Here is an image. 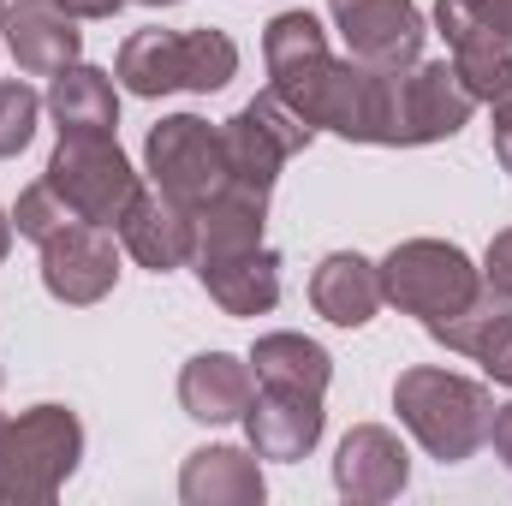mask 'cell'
Masks as SVG:
<instances>
[{
    "instance_id": "d4e9b609",
    "label": "cell",
    "mask_w": 512,
    "mask_h": 506,
    "mask_svg": "<svg viewBox=\"0 0 512 506\" xmlns=\"http://www.w3.org/2000/svg\"><path fill=\"white\" fill-rule=\"evenodd\" d=\"M42 108H48V102H42L24 78H6V84H0V161H12V155L30 149Z\"/></svg>"
},
{
    "instance_id": "5b68a950",
    "label": "cell",
    "mask_w": 512,
    "mask_h": 506,
    "mask_svg": "<svg viewBox=\"0 0 512 506\" xmlns=\"http://www.w3.org/2000/svg\"><path fill=\"white\" fill-rule=\"evenodd\" d=\"M143 167H149L155 191L179 197L185 209H203L233 179L221 126H209L197 114H167L161 126H149V137H143Z\"/></svg>"
},
{
    "instance_id": "4316f807",
    "label": "cell",
    "mask_w": 512,
    "mask_h": 506,
    "mask_svg": "<svg viewBox=\"0 0 512 506\" xmlns=\"http://www.w3.org/2000/svg\"><path fill=\"white\" fill-rule=\"evenodd\" d=\"M483 286H489V292H501V298L512 304V227H507V233H495V239H489V251H483Z\"/></svg>"
},
{
    "instance_id": "d6a6232c",
    "label": "cell",
    "mask_w": 512,
    "mask_h": 506,
    "mask_svg": "<svg viewBox=\"0 0 512 506\" xmlns=\"http://www.w3.org/2000/svg\"><path fill=\"white\" fill-rule=\"evenodd\" d=\"M143 6H179V0H143Z\"/></svg>"
},
{
    "instance_id": "7a4b0ae2",
    "label": "cell",
    "mask_w": 512,
    "mask_h": 506,
    "mask_svg": "<svg viewBox=\"0 0 512 506\" xmlns=\"http://www.w3.org/2000/svg\"><path fill=\"white\" fill-rule=\"evenodd\" d=\"M84 459V423L66 405H30L0 423V506H42Z\"/></svg>"
},
{
    "instance_id": "603a6c76",
    "label": "cell",
    "mask_w": 512,
    "mask_h": 506,
    "mask_svg": "<svg viewBox=\"0 0 512 506\" xmlns=\"http://www.w3.org/2000/svg\"><path fill=\"white\" fill-rule=\"evenodd\" d=\"M233 78H239V42H233L227 30H209V24L185 30V90L215 96V90H227Z\"/></svg>"
},
{
    "instance_id": "ac0fdd59",
    "label": "cell",
    "mask_w": 512,
    "mask_h": 506,
    "mask_svg": "<svg viewBox=\"0 0 512 506\" xmlns=\"http://www.w3.org/2000/svg\"><path fill=\"white\" fill-rule=\"evenodd\" d=\"M262 459L251 447H197L179 471L185 506H262Z\"/></svg>"
},
{
    "instance_id": "3957f363",
    "label": "cell",
    "mask_w": 512,
    "mask_h": 506,
    "mask_svg": "<svg viewBox=\"0 0 512 506\" xmlns=\"http://www.w3.org/2000/svg\"><path fill=\"white\" fill-rule=\"evenodd\" d=\"M382 268V298L393 310L417 316L423 328L459 316L483 292V268L447 239H405L376 262Z\"/></svg>"
},
{
    "instance_id": "52a82bcc",
    "label": "cell",
    "mask_w": 512,
    "mask_h": 506,
    "mask_svg": "<svg viewBox=\"0 0 512 506\" xmlns=\"http://www.w3.org/2000/svg\"><path fill=\"white\" fill-rule=\"evenodd\" d=\"M471 114H477V96L459 84L453 60H417L393 72V149L441 143L459 126H471Z\"/></svg>"
},
{
    "instance_id": "484cf974",
    "label": "cell",
    "mask_w": 512,
    "mask_h": 506,
    "mask_svg": "<svg viewBox=\"0 0 512 506\" xmlns=\"http://www.w3.org/2000/svg\"><path fill=\"white\" fill-rule=\"evenodd\" d=\"M465 358H477L501 387H512V304L507 298H495V310H489L483 328L471 334V352H465Z\"/></svg>"
},
{
    "instance_id": "9c48e42d",
    "label": "cell",
    "mask_w": 512,
    "mask_h": 506,
    "mask_svg": "<svg viewBox=\"0 0 512 506\" xmlns=\"http://www.w3.org/2000/svg\"><path fill=\"white\" fill-rule=\"evenodd\" d=\"M262 60H268V90L304 120L310 102H316V90H322V78L334 72L340 54L328 48V30L310 12H280L262 30Z\"/></svg>"
},
{
    "instance_id": "7c38bea8",
    "label": "cell",
    "mask_w": 512,
    "mask_h": 506,
    "mask_svg": "<svg viewBox=\"0 0 512 506\" xmlns=\"http://www.w3.org/2000/svg\"><path fill=\"white\" fill-rule=\"evenodd\" d=\"M114 233L149 274H173L197 256V209H185L167 191H137Z\"/></svg>"
},
{
    "instance_id": "d6986e66",
    "label": "cell",
    "mask_w": 512,
    "mask_h": 506,
    "mask_svg": "<svg viewBox=\"0 0 512 506\" xmlns=\"http://www.w3.org/2000/svg\"><path fill=\"white\" fill-rule=\"evenodd\" d=\"M251 370H256V387H286V393H316L322 399L328 381H334V358L310 334L280 328V334H262L251 346Z\"/></svg>"
},
{
    "instance_id": "277c9868",
    "label": "cell",
    "mask_w": 512,
    "mask_h": 506,
    "mask_svg": "<svg viewBox=\"0 0 512 506\" xmlns=\"http://www.w3.org/2000/svg\"><path fill=\"white\" fill-rule=\"evenodd\" d=\"M84 221L96 227H120V215L131 209V197L143 191L131 173L126 149L114 143V131H60L48 173H42Z\"/></svg>"
},
{
    "instance_id": "4fadbf2b",
    "label": "cell",
    "mask_w": 512,
    "mask_h": 506,
    "mask_svg": "<svg viewBox=\"0 0 512 506\" xmlns=\"http://www.w3.org/2000/svg\"><path fill=\"white\" fill-rule=\"evenodd\" d=\"M405 483H411V453H405V441H399L393 429H382V423L346 429V441H340V453H334V489H340L346 501L382 506V501H393Z\"/></svg>"
},
{
    "instance_id": "ffe728a7",
    "label": "cell",
    "mask_w": 512,
    "mask_h": 506,
    "mask_svg": "<svg viewBox=\"0 0 512 506\" xmlns=\"http://www.w3.org/2000/svg\"><path fill=\"white\" fill-rule=\"evenodd\" d=\"M42 102H48V114H54L60 131H114L120 126V90H114V78L102 66H84V60H72L66 72H54V84H48Z\"/></svg>"
},
{
    "instance_id": "f1b7e54d",
    "label": "cell",
    "mask_w": 512,
    "mask_h": 506,
    "mask_svg": "<svg viewBox=\"0 0 512 506\" xmlns=\"http://www.w3.org/2000/svg\"><path fill=\"white\" fill-rule=\"evenodd\" d=\"M489 441H495L501 465L512 471V405H495V429H489Z\"/></svg>"
},
{
    "instance_id": "8992f818",
    "label": "cell",
    "mask_w": 512,
    "mask_h": 506,
    "mask_svg": "<svg viewBox=\"0 0 512 506\" xmlns=\"http://www.w3.org/2000/svg\"><path fill=\"white\" fill-rule=\"evenodd\" d=\"M310 137H316V126H310V120H298L274 90H262L256 102H245V108L221 126V143H227V167H233V179H239V185H256V191H274L280 167H286L292 155H304V149H310Z\"/></svg>"
},
{
    "instance_id": "f546056e",
    "label": "cell",
    "mask_w": 512,
    "mask_h": 506,
    "mask_svg": "<svg viewBox=\"0 0 512 506\" xmlns=\"http://www.w3.org/2000/svg\"><path fill=\"white\" fill-rule=\"evenodd\" d=\"M60 6H66L72 18H114L126 0H60Z\"/></svg>"
},
{
    "instance_id": "44dd1931",
    "label": "cell",
    "mask_w": 512,
    "mask_h": 506,
    "mask_svg": "<svg viewBox=\"0 0 512 506\" xmlns=\"http://www.w3.org/2000/svg\"><path fill=\"white\" fill-rule=\"evenodd\" d=\"M114 78L126 84L131 96H173L185 90V30H137L120 42Z\"/></svg>"
},
{
    "instance_id": "6da1fadb",
    "label": "cell",
    "mask_w": 512,
    "mask_h": 506,
    "mask_svg": "<svg viewBox=\"0 0 512 506\" xmlns=\"http://www.w3.org/2000/svg\"><path fill=\"white\" fill-rule=\"evenodd\" d=\"M393 411L417 435V447L429 459H441V465H465L489 441V429H495L489 387L453 376V370H435V364L399 370V381H393Z\"/></svg>"
},
{
    "instance_id": "cb8c5ba5",
    "label": "cell",
    "mask_w": 512,
    "mask_h": 506,
    "mask_svg": "<svg viewBox=\"0 0 512 506\" xmlns=\"http://www.w3.org/2000/svg\"><path fill=\"white\" fill-rule=\"evenodd\" d=\"M84 215L48 185V179H36V185H24L18 191V209H12V227H18V239H36V245H48L54 233H66V227H78Z\"/></svg>"
},
{
    "instance_id": "4dcf8cb0",
    "label": "cell",
    "mask_w": 512,
    "mask_h": 506,
    "mask_svg": "<svg viewBox=\"0 0 512 506\" xmlns=\"http://www.w3.org/2000/svg\"><path fill=\"white\" fill-rule=\"evenodd\" d=\"M489 24H501V30H512V0H471Z\"/></svg>"
},
{
    "instance_id": "30bf717a",
    "label": "cell",
    "mask_w": 512,
    "mask_h": 506,
    "mask_svg": "<svg viewBox=\"0 0 512 506\" xmlns=\"http://www.w3.org/2000/svg\"><path fill=\"white\" fill-rule=\"evenodd\" d=\"M120 280V251H114V227L78 221L66 233H54L42 245V286L60 304H102Z\"/></svg>"
},
{
    "instance_id": "1f68e13d",
    "label": "cell",
    "mask_w": 512,
    "mask_h": 506,
    "mask_svg": "<svg viewBox=\"0 0 512 506\" xmlns=\"http://www.w3.org/2000/svg\"><path fill=\"white\" fill-rule=\"evenodd\" d=\"M12 251V215H6V209H0V256Z\"/></svg>"
},
{
    "instance_id": "9a60e30c",
    "label": "cell",
    "mask_w": 512,
    "mask_h": 506,
    "mask_svg": "<svg viewBox=\"0 0 512 506\" xmlns=\"http://www.w3.org/2000/svg\"><path fill=\"white\" fill-rule=\"evenodd\" d=\"M322 423H328L322 399H316V393H286V387H262V393L251 399V411H245L251 453L256 459H280V465L316 453Z\"/></svg>"
},
{
    "instance_id": "ba28073f",
    "label": "cell",
    "mask_w": 512,
    "mask_h": 506,
    "mask_svg": "<svg viewBox=\"0 0 512 506\" xmlns=\"http://www.w3.org/2000/svg\"><path fill=\"white\" fill-rule=\"evenodd\" d=\"M328 18H334L346 54L376 66V72L417 66V54H423V12H417V0H328Z\"/></svg>"
},
{
    "instance_id": "83f0119b",
    "label": "cell",
    "mask_w": 512,
    "mask_h": 506,
    "mask_svg": "<svg viewBox=\"0 0 512 506\" xmlns=\"http://www.w3.org/2000/svg\"><path fill=\"white\" fill-rule=\"evenodd\" d=\"M489 108H495V161L512 173V90L501 102H489Z\"/></svg>"
},
{
    "instance_id": "8fae6325",
    "label": "cell",
    "mask_w": 512,
    "mask_h": 506,
    "mask_svg": "<svg viewBox=\"0 0 512 506\" xmlns=\"http://www.w3.org/2000/svg\"><path fill=\"white\" fill-rule=\"evenodd\" d=\"M0 36H6L24 78H54L84 54V30L60 0H6Z\"/></svg>"
},
{
    "instance_id": "2e32d148",
    "label": "cell",
    "mask_w": 512,
    "mask_h": 506,
    "mask_svg": "<svg viewBox=\"0 0 512 506\" xmlns=\"http://www.w3.org/2000/svg\"><path fill=\"white\" fill-rule=\"evenodd\" d=\"M251 399H256L251 358L197 352V358L179 370V405H185V417H197V423H245Z\"/></svg>"
},
{
    "instance_id": "836d02e7",
    "label": "cell",
    "mask_w": 512,
    "mask_h": 506,
    "mask_svg": "<svg viewBox=\"0 0 512 506\" xmlns=\"http://www.w3.org/2000/svg\"><path fill=\"white\" fill-rule=\"evenodd\" d=\"M0 12H6V0H0Z\"/></svg>"
},
{
    "instance_id": "e0dca14e",
    "label": "cell",
    "mask_w": 512,
    "mask_h": 506,
    "mask_svg": "<svg viewBox=\"0 0 512 506\" xmlns=\"http://www.w3.org/2000/svg\"><path fill=\"white\" fill-rule=\"evenodd\" d=\"M310 304L316 316H328L334 328H364L382 310V268L358 251H328L310 274Z\"/></svg>"
},
{
    "instance_id": "5bb4252c",
    "label": "cell",
    "mask_w": 512,
    "mask_h": 506,
    "mask_svg": "<svg viewBox=\"0 0 512 506\" xmlns=\"http://www.w3.org/2000/svg\"><path fill=\"white\" fill-rule=\"evenodd\" d=\"M197 280L227 316H268L280 304V251H197Z\"/></svg>"
},
{
    "instance_id": "7402d4cb",
    "label": "cell",
    "mask_w": 512,
    "mask_h": 506,
    "mask_svg": "<svg viewBox=\"0 0 512 506\" xmlns=\"http://www.w3.org/2000/svg\"><path fill=\"white\" fill-rule=\"evenodd\" d=\"M453 48V72L477 102H501L512 90V30L501 24H471L465 36L447 42Z\"/></svg>"
}]
</instances>
